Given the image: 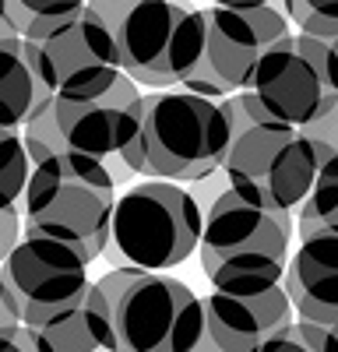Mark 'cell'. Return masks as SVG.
<instances>
[{"mask_svg":"<svg viewBox=\"0 0 338 352\" xmlns=\"http://www.w3.org/2000/svg\"><path fill=\"white\" fill-rule=\"evenodd\" d=\"M293 28L278 8H205L187 11L169 46V74L180 92L229 99L250 85L258 60Z\"/></svg>","mask_w":338,"mask_h":352,"instance_id":"6da1fadb","label":"cell"},{"mask_svg":"<svg viewBox=\"0 0 338 352\" xmlns=\"http://www.w3.org/2000/svg\"><path fill=\"white\" fill-rule=\"evenodd\" d=\"M117 201V180L106 162L60 152L28 169L21 190V229L25 236H46L74 247L84 264L106 250L109 215Z\"/></svg>","mask_w":338,"mask_h":352,"instance_id":"7a4b0ae2","label":"cell"},{"mask_svg":"<svg viewBox=\"0 0 338 352\" xmlns=\"http://www.w3.org/2000/svg\"><path fill=\"white\" fill-rule=\"evenodd\" d=\"M296 222L289 212L258 208L233 190L215 197L205 215L197 257L201 272L225 296H258L282 285Z\"/></svg>","mask_w":338,"mask_h":352,"instance_id":"3957f363","label":"cell"},{"mask_svg":"<svg viewBox=\"0 0 338 352\" xmlns=\"http://www.w3.org/2000/svg\"><path fill=\"white\" fill-rule=\"evenodd\" d=\"M205 215L190 190L166 180H145L113 201L102 257L113 268L169 272L197 254Z\"/></svg>","mask_w":338,"mask_h":352,"instance_id":"277c9868","label":"cell"},{"mask_svg":"<svg viewBox=\"0 0 338 352\" xmlns=\"http://www.w3.org/2000/svg\"><path fill=\"white\" fill-rule=\"evenodd\" d=\"M141 159L145 176L166 184H197L222 169L229 152V127L215 99L180 88L145 96L141 113Z\"/></svg>","mask_w":338,"mask_h":352,"instance_id":"5b68a950","label":"cell"},{"mask_svg":"<svg viewBox=\"0 0 338 352\" xmlns=\"http://www.w3.org/2000/svg\"><path fill=\"white\" fill-rule=\"evenodd\" d=\"M225 190L268 212H296L317 173V144L306 131L258 120L243 127L222 159Z\"/></svg>","mask_w":338,"mask_h":352,"instance_id":"8992f818","label":"cell"},{"mask_svg":"<svg viewBox=\"0 0 338 352\" xmlns=\"http://www.w3.org/2000/svg\"><path fill=\"white\" fill-rule=\"evenodd\" d=\"M243 92L258 99L275 124L296 131L324 124L338 109V88L331 85L324 64V39L293 32L275 43L258 60Z\"/></svg>","mask_w":338,"mask_h":352,"instance_id":"52a82bcc","label":"cell"},{"mask_svg":"<svg viewBox=\"0 0 338 352\" xmlns=\"http://www.w3.org/2000/svg\"><path fill=\"white\" fill-rule=\"evenodd\" d=\"M32 50L49 96L60 99L102 96L124 78L113 32L89 4L49 21L32 39Z\"/></svg>","mask_w":338,"mask_h":352,"instance_id":"ba28073f","label":"cell"},{"mask_svg":"<svg viewBox=\"0 0 338 352\" xmlns=\"http://www.w3.org/2000/svg\"><path fill=\"white\" fill-rule=\"evenodd\" d=\"M113 314L117 352H169L177 320L194 292L166 272L109 268L95 278Z\"/></svg>","mask_w":338,"mask_h":352,"instance_id":"9c48e42d","label":"cell"},{"mask_svg":"<svg viewBox=\"0 0 338 352\" xmlns=\"http://www.w3.org/2000/svg\"><path fill=\"white\" fill-rule=\"evenodd\" d=\"M0 282L11 296L18 324L36 328L39 320L71 307L92 278L74 247L46 236H21L0 268Z\"/></svg>","mask_w":338,"mask_h":352,"instance_id":"30bf717a","label":"cell"},{"mask_svg":"<svg viewBox=\"0 0 338 352\" xmlns=\"http://www.w3.org/2000/svg\"><path fill=\"white\" fill-rule=\"evenodd\" d=\"M89 8L106 21L117 43L120 74L134 85L177 88L169 74V46L177 25L190 11L180 0H89Z\"/></svg>","mask_w":338,"mask_h":352,"instance_id":"8fae6325","label":"cell"},{"mask_svg":"<svg viewBox=\"0 0 338 352\" xmlns=\"http://www.w3.org/2000/svg\"><path fill=\"white\" fill-rule=\"evenodd\" d=\"M141 113H145V96L131 78H120L102 96L89 99L53 96V120L64 138V148L99 162L127 148V141L141 131Z\"/></svg>","mask_w":338,"mask_h":352,"instance_id":"7c38bea8","label":"cell"},{"mask_svg":"<svg viewBox=\"0 0 338 352\" xmlns=\"http://www.w3.org/2000/svg\"><path fill=\"white\" fill-rule=\"evenodd\" d=\"M201 310L208 320V331L222 345V352H254L261 342L275 338L278 331H286L296 320L282 285L258 292V296L212 292V296L201 300Z\"/></svg>","mask_w":338,"mask_h":352,"instance_id":"4fadbf2b","label":"cell"},{"mask_svg":"<svg viewBox=\"0 0 338 352\" xmlns=\"http://www.w3.org/2000/svg\"><path fill=\"white\" fill-rule=\"evenodd\" d=\"M282 289L296 320H310V324L338 320V232L303 236L300 250L286 264Z\"/></svg>","mask_w":338,"mask_h":352,"instance_id":"5bb4252c","label":"cell"},{"mask_svg":"<svg viewBox=\"0 0 338 352\" xmlns=\"http://www.w3.org/2000/svg\"><path fill=\"white\" fill-rule=\"evenodd\" d=\"M46 338L53 352H117V338H113V314L95 282L84 285V292L32 328Z\"/></svg>","mask_w":338,"mask_h":352,"instance_id":"9a60e30c","label":"cell"},{"mask_svg":"<svg viewBox=\"0 0 338 352\" xmlns=\"http://www.w3.org/2000/svg\"><path fill=\"white\" fill-rule=\"evenodd\" d=\"M49 99L32 43L0 36V131H21L28 113Z\"/></svg>","mask_w":338,"mask_h":352,"instance_id":"2e32d148","label":"cell"},{"mask_svg":"<svg viewBox=\"0 0 338 352\" xmlns=\"http://www.w3.org/2000/svg\"><path fill=\"white\" fill-rule=\"evenodd\" d=\"M317 144V173L310 184L300 215L293 219L300 226V240L314 236V232H338V144L314 138Z\"/></svg>","mask_w":338,"mask_h":352,"instance_id":"e0dca14e","label":"cell"},{"mask_svg":"<svg viewBox=\"0 0 338 352\" xmlns=\"http://www.w3.org/2000/svg\"><path fill=\"white\" fill-rule=\"evenodd\" d=\"M89 0H0V11L11 28V36L32 43L43 28L56 18H64L78 8H84Z\"/></svg>","mask_w":338,"mask_h":352,"instance_id":"ac0fdd59","label":"cell"},{"mask_svg":"<svg viewBox=\"0 0 338 352\" xmlns=\"http://www.w3.org/2000/svg\"><path fill=\"white\" fill-rule=\"evenodd\" d=\"M18 134H21V148H25L28 166H39V162L49 159V155L67 152L60 131H56V120H53V96H49L43 106H36L32 113H28V120L21 124Z\"/></svg>","mask_w":338,"mask_h":352,"instance_id":"d6986e66","label":"cell"},{"mask_svg":"<svg viewBox=\"0 0 338 352\" xmlns=\"http://www.w3.org/2000/svg\"><path fill=\"white\" fill-rule=\"evenodd\" d=\"M28 159L21 148V134L18 131H0V212L18 208L21 190L28 184Z\"/></svg>","mask_w":338,"mask_h":352,"instance_id":"ffe728a7","label":"cell"},{"mask_svg":"<svg viewBox=\"0 0 338 352\" xmlns=\"http://www.w3.org/2000/svg\"><path fill=\"white\" fill-rule=\"evenodd\" d=\"M286 4V21H293L296 32L314 39H335L338 36V0H282Z\"/></svg>","mask_w":338,"mask_h":352,"instance_id":"44dd1931","label":"cell"},{"mask_svg":"<svg viewBox=\"0 0 338 352\" xmlns=\"http://www.w3.org/2000/svg\"><path fill=\"white\" fill-rule=\"evenodd\" d=\"M169 352H222V345L208 331V320H205V310H201V300L197 296L183 307Z\"/></svg>","mask_w":338,"mask_h":352,"instance_id":"7402d4cb","label":"cell"},{"mask_svg":"<svg viewBox=\"0 0 338 352\" xmlns=\"http://www.w3.org/2000/svg\"><path fill=\"white\" fill-rule=\"evenodd\" d=\"M296 335L310 352H338V320L331 324H310V320H296Z\"/></svg>","mask_w":338,"mask_h":352,"instance_id":"603a6c76","label":"cell"},{"mask_svg":"<svg viewBox=\"0 0 338 352\" xmlns=\"http://www.w3.org/2000/svg\"><path fill=\"white\" fill-rule=\"evenodd\" d=\"M18 240H21V212L18 208H4L0 212V268H4V261L14 250Z\"/></svg>","mask_w":338,"mask_h":352,"instance_id":"cb8c5ba5","label":"cell"},{"mask_svg":"<svg viewBox=\"0 0 338 352\" xmlns=\"http://www.w3.org/2000/svg\"><path fill=\"white\" fill-rule=\"evenodd\" d=\"M293 324H296V320H293ZM286 328V331H278L275 338H268V342H261L258 349H254V352H310L303 342H300V335H296V328Z\"/></svg>","mask_w":338,"mask_h":352,"instance_id":"d4e9b609","label":"cell"},{"mask_svg":"<svg viewBox=\"0 0 338 352\" xmlns=\"http://www.w3.org/2000/svg\"><path fill=\"white\" fill-rule=\"evenodd\" d=\"M18 342H21V349H25V352H53V349L46 345V338H43L39 331L25 328V324H18Z\"/></svg>","mask_w":338,"mask_h":352,"instance_id":"484cf974","label":"cell"},{"mask_svg":"<svg viewBox=\"0 0 338 352\" xmlns=\"http://www.w3.org/2000/svg\"><path fill=\"white\" fill-rule=\"evenodd\" d=\"M14 324H18V314H14V307H11V296H8L4 282H0V331H8V328H14Z\"/></svg>","mask_w":338,"mask_h":352,"instance_id":"4316f807","label":"cell"},{"mask_svg":"<svg viewBox=\"0 0 338 352\" xmlns=\"http://www.w3.org/2000/svg\"><path fill=\"white\" fill-rule=\"evenodd\" d=\"M324 64H328L331 85L338 88V36L335 39H324Z\"/></svg>","mask_w":338,"mask_h":352,"instance_id":"83f0119b","label":"cell"},{"mask_svg":"<svg viewBox=\"0 0 338 352\" xmlns=\"http://www.w3.org/2000/svg\"><path fill=\"white\" fill-rule=\"evenodd\" d=\"M0 352H25L21 342H18V324L8 328V331H0Z\"/></svg>","mask_w":338,"mask_h":352,"instance_id":"f1b7e54d","label":"cell"},{"mask_svg":"<svg viewBox=\"0 0 338 352\" xmlns=\"http://www.w3.org/2000/svg\"><path fill=\"white\" fill-rule=\"evenodd\" d=\"M218 8H264L271 0H215Z\"/></svg>","mask_w":338,"mask_h":352,"instance_id":"f546056e","label":"cell"},{"mask_svg":"<svg viewBox=\"0 0 338 352\" xmlns=\"http://www.w3.org/2000/svg\"><path fill=\"white\" fill-rule=\"evenodd\" d=\"M0 36H11V28H8V21H4V11H0Z\"/></svg>","mask_w":338,"mask_h":352,"instance_id":"4dcf8cb0","label":"cell"}]
</instances>
